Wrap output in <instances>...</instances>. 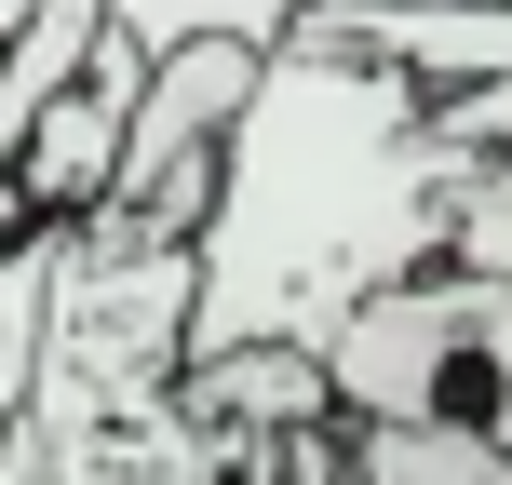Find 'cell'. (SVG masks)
Masks as SVG:
<instances>
[{"instance_id": "5b68a950", "label": "cell", "mask_w": 512, "mask_h": 485, "mask_svg": "<svg viewBox=\"0 0 512 485\" xmlns=\"http://www.w3.org/2000/svg\"><path fill=\"white\" fill-rule=\"evenodd\" d=\"M27 14H41V0H0V41H14V27H27Z\"/></svg>"}, {"instance_id": "277c9868", "label": "cell", "mask_w": 512, "mask_h": 485, "mask_svg": "<svg viewBox=\"0 0 512 485\" xmlns=\"http://www.w3.org/2000/svg\"><path fill=\"white\" fill-rule=\"evenodd\" d=\"M135 54H189V41H243V54H283L310 27V0H108Z\"/></svg>"}, {"instance_id": "7a4b0ae2", "label": "cell", "mask_w": 512, "mask_h": 485, "mask_svg": "<svg viewBox=\"0 0 512 485\" xmlns=\"http://www.w3.org/2000/svg\"><path fill=\"white\" fill-rule=\"evenodd\" d=\"M135 81H149V54L108 27L95 68L41 108V135H27V162H14V230H81V216L108 203V176H122V122H135Z\"/></svg>"}, {"instance_id": "6da1fadb", "label": "cell", "mask_w": 512, "mask_h": 485, "mask_svg": "<svg viewBox=\"0 0 512 485\" xmlns=\"http://www.w3.org/2000/svg\"><path fill=\"white\" fill-rule=\"evenodd\" d=\"M472 176H486V149L445 122L432 81L297 27L256 68L230 162H216V216L189 243V364L337 351L378 297L459 256Z\"/></svg>"}, {"instance_id": "3957f363", "label": "cell", "mask_w": 512, "mask_h": 485, "mask_svg": "<svg viewBox=\"0 0 512 485\" xmlns=\"http://www.w3.org/2000/svg\"><path fill=\"white\" fill-rule=\"evenodd\" d=\"M189 418H230V432H256V418H283V432H337V364L324 351H216L176 378Z\"/></svg>"}]
</instances>
